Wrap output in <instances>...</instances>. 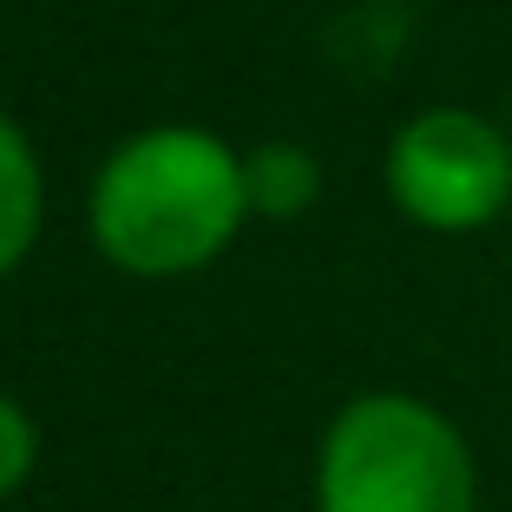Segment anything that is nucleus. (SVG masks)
<instances>
[{"mask_svg":"<svg viewBox=\"0 0 512 512\" xmlns=\"http://www.w3.org/2000/svg\"><path fill=\"white\" fill-rule=\"evenodd\" d=\"M40 217H46V178L33 158L27 132L0 112V276L20 270L40 243Z\"/></svg>","mask_w":512,"mask_h":512,"instance_id":"nucleus-4","label":"nucleus"},{"mask_svg":"<svg viewBox=\"0 0 512 512\" xmlns=\"http://www.w3.org/2000/svg\"><path fill=\"white\" fill-rule=\"evenodd\" d=\"M250 217H302L322 197V165L309 145H256L243 151Z\"/></svg>","mask_w":512,"mask_h":512,"instance_id":"nucleus-5","label":"nucleus"},{"mask_svg":"<svg viewBox=\"0 0 512 512\" xmlns=\"http://www.w3.org/2000/svg\"><path fill=\"white\" fill-rule=\"evenodd\" d=\"M92 243L125 276L211 270L250 217L243 151L197 125H151L92 178Z\"/></svg>","mask_w":512,"mask_h":512,"instance_id":"nucleus-1","label":"nucleus"},{"mask_svg":"<svg viewBox=\"0 0 512 512\" xmlns=\"http://www.w3.org/2000/svg\"><path fill=\"white\" fill-rule=\"evenodd\" d=\"M33 460H40V434H33V414L0 394V499H14L33 480Z\"/></svg>","mask_w":512,"mask_h":512,"instance_id":"nucleus-6","label":"nucleus"},{"mask_svg":"<svg viewBox=\"0 0 512 512\" xmlns=\"http://www.w3.org/2000/svg\"><path fill=\"white\" fill-rule=\"evenodd\" d=\"M388 197L407 224L467 237L512 211V138L486 112L427 106L388 138Z\"/></svg>","mask_w":512,"mask_h":512,"instance_id":"nucleus-3","label":"nucleus"},{"mask_svg":"<svg viewBox=\"0 0 512 512\" xmlns=\"http://www.w3.org/2000/svg\"><path fill=\"white\" fill-rule=\"evenodd\" d=\"M316 512H480V467L434 401L375 388L322 434Z\"/></svg>","mask_w":512,"mask_h":512,"instance_id":"nucleus-2","label":"nucleus"}]
</instances>
